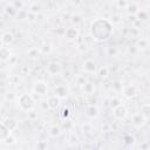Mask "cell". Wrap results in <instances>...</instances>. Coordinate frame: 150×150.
Listing matches in <instances>:
<instances>
[{"label":"cell","instance_id":"1","mask_svg":"<svg viewBox=\"0 0 150 150\" xmlns=\"http://www.w3.org/2000/svg\"><path fill=\"white\" fill-rule=\"evenodd\" d=\"M114 33V25L105 18H96L90 22L89 34L97 42H107Z\"/></svg>","mask_w":150,"mask_h":150},{"label":"cell","instance_id":"2","mask_svg":"<svg viewBox=\"0 0 150 150\" xmlns=\"http://www.w3.org/2000/svg\"><path fill=\"white\" fill-rule=\"evenodd\" d=\"M16 102L19 108L22 111H32L35 108V98L34 95L29 93H22L16 97Z\"/></svg>","mask_w":150,"mask_h":150},{"label":"cell","instance_id":"3","mask_svg":"<svg viewBox=\"0 0 150 150\" xmlns=\"http://www.w3.org/2000/svg\"><path fill=\"white\" fill-rule=\"evenodd\" d=\"M34 95H39V96H46L48 94V84L47 82L42 81V80H39L36 81L34 84H33V88H32Z\"/></svg>","mask_w":150,"mask_h":150},{"label":"cell","instance_id":"4","mask_svg":"<svg viewBox=\"0 0 150 150\" xmlns=\"http://www.w3.org/2000/svg\"><path fill=\"white\" fill-rule=\"evenodd\" d=\"M46 73L50 76H57L62 73V64L59 61H52L46 66Z\"/></svg>","mask_w":150,"mask_h":150},{"label":"cell","instance_id":"5","mask_svg":"<svg viewBox=\"0 0 150 150\" xmlns=\"http://www.w3.org/2000/svg\"><path fill=\"white\" fill-rule=\"evenodd\" d=\"M112 115H114V117H115L116 120H118V121L124 120V118L128 116V108H127V105H124V104H122V103H118L117 105L114 107V109H112Z\"/></svg>","mask_w":150,"mask_h":150},{"label":"cell","instance_id":"6","mask_svg":"<svg viewBox=\"0 0 150 150\" xmlns=\"http://www.w3.org/2000/svg\"><path fill=\"white\" fill-rule=\"evenodd\" d=\"M80 35V29L77 28V26H71V27H68L66 30H64V38L66 40L73 42V41H76L77 38Z\"/></svg>","mask_w":150,"mask_h":150},{"label":"cell","instance_id":"7","mask_svg":"<svg viewBox=\"0 0 150 150\" xmlns=\"http://www.w3.org/2000/svg\"><path fill=\"white\" fill-rule=\"evenodd\" d=\"M97 68L98 67H97L96 62L94 60H91V59H87L82 64V69H83V71L86 74H96L97 73Z\"/></svg>","mask_w":150,"mask_h":150},{"label":"cell","instance_id":"8","mask_svg":"<svg viewBox=\"0 0 150 150\" xmlns=\"http://www.w3.org/2000/svg\"><path fill=\"white\" fill-rule=\"evenodd\" d=\"M122 94L127 98H132L138 95V89L135 84H127L122 87Z\"/></svg>","mask_w":150,"mask_h":150},{"label":"cell","instance_id":"9","mask_svg":"<svg viewBox=\"0 0 150 150\" xmlns=\"http://www.w3.org/2000/svg\"><path fill=\"white\" fill-rule=\"evenodd\" d=\"M69 91H70V90H69V87H68L66 83H62V84L55 86L53 94H55L56 96H59V97L62 100V98H66V97L69 95Z\"/></svg>","mask_w":150,"mask_h":150},{"label":"cell","instance_id":"10","mask_svg":"<svg viewBox=\"0 0 150 150\" xmlns=\"http://www.w3.org/2000/svg\"><path fill=\"white\" fill-rule=\"evenodd\" d=\"M146 120H148V118H146L142 112H137V114H134V115H132V117H131V123H132L134 127L141 128V127H143V125L145 124Z\"/></svg>","mask_w":150,"mask_h":150},{"label":"cell","instance_id":"11","mask_svg":"<svg viewBox=\"0 0 150 150\" xmlns=\"http://www.w3.org/2000/svg\"><path fill=\"white\" fill-rule=\"evenodd\" d=\"M46 101H47V104H48L49 109L55 110V109L60 105V101H61V98H60L59 96H56L55 94H52V95H49V96L47 97Z\"/></svg>","mask_w":150,"mask_h":150},{"label":"cell","instance_id":"12","mask_svg":"<svg viewBox=\"0 0 150 150\" xmlns=\"http://www.w3.org/2000/svg\"><path fill=\"white\" fill-rule=\"evenodd\" d=\"M1 123H4L12 132L18 128V121L14 118V117H2V120H1Z\"/></svg>","mask_w":150,"mask_h":150},{"label":"cell","instance_id":"13","mask_svg":"<svg viewBox=\"0 0 150 150\" xmlns=\"http://www.w3.org/2000/svg\"><path fill=\"white\" fill-rule=\"evenodd\" d=\"M11 57H12V52H11L9 47L2 45L1 49H0V60H1V62H7V61L11 60Z\"/></svg>","mask_w":150,"mask_h":150},{"label":"cell","instance_id":"14","mask_svg":"<svg viewBox=\"0 0 150 150\" xmlns=\"http://www.w3.org/2000/svg\"><path fill=\"white\" fill-rule=\"evenodd\" d=\"M98 114H100V110L94 104H90L86 108V116L89 117V118H96L98 116Z\"/></svg>","mask_w":150,"mask_h":150},{"label":"cell","instance_id":"15","mask_svg":"<svg viewBox=\"0 0 150 150\" xmlns=\"http://www.w3.org/2000/svg\"><path fill=\"white\" fill-rule=\"evenodd\" d=\"M14 41V34L9 30H6L2 33V36H1V43L5 45V46H9L12 42Z\"/></svg>","mask_w":150,"mask_h":150},{"label":"cell","instance_id":"16","mask_svg":"<svg viewBox=\"0 0 150 150\" xmlns=\"http://www.w3.org/2000/svg\"><path fill=\"white\" fill-rule=\"evenodd\" d=\"M96 74L98 75V77L101 80H104V79H107L110 75V69H109L108 66H100L97 68V73Z\"/></svg>","mask_w":150,"mask_h":150},{"label":"cell","instance_id":"17","mask_svg":"<svg viewBox=\"0 0 150 150\" xmlns=\"http://www.w3.org/2000/svg\"><path fill=\"white\" fill-rule=\"evenodd\" d=\"M125 9H127V12H128L129 15H136L139 12L141 8H139V6L136 2H128Z\"/></svg>","mask_w":150,"mask_h":150},{"label":"cell","instance_id":"18","mask_svg":"<svg viewBox=\"0 0 150 150\" xmlns=\"http://www.w3.org/2000/svg\"><path fill=\"white\" fill-rule=\"evenodd\" d=\"M48 135L50 136V137H59L60 135H61V132H62V129L59 127V125H56V124H53V125H50V127H48Z\"/></svg>","mask_w":150,"mask_h":150},{"label":"cell","instance_id":"19","mask_svg":"<svg viewBox=\"0 0 150 150\" xmlns=\"http://www.w3.org/2000/svg\"><path fill=\"white\" fill-rule=\"evenodd\" d=\"M82 90H83V93H86V94H88V95H91V94H94V91H95V84H94L93 82L87 81V82L82 86Z\"/></svg>","mask_w":150,"mask_h":150},{"label":"cell","instance_id":"20","mask_svg":"<svg viewBox=\"0 0 150 150\" xmlns=\"http://www.w3.org/2000/svg\"><path fill=\"white\" fill-rule=\"evenodd\" d=\"M12 134V131L4 124V123H1L0 124V141H4L6 137H8L9 135Z\"/></svg>","mask_w":150,"mask_h":150},{"label":"cell","instance_id":"21","mask_svg":"<svg viewBox=\"0 0 150 150\" xmlns=\"http://www.w3.org/2000/svg\"><path fill=\"white\" fill-rule=\"evenodd\" d=\"M27 55H28V57L35 60V59H38L41 55V53H40V50H39L38 47H32V48H29L27 50Z\"/></svg>","mask_w":150,"mask_h":150},{"label":"cell","instance_id":"22","mask_svg":"<svg viewBox=\"0 0 150 150\" xmlns=\"http://www.w3.org/2000/svg\"><path fill=\"white\" fill-rule=\"evenodd\" d=\"M38 48H39L41 55H46V54H49V53L52 52V46H50L48 42H43V43L40 45Z\"/></svg>","mask_w":150,"mask_h":150},{"label":"cell","instance_id":"23","mask_svg":"<svg viewBox=\"0 0 150 150\" xmlns=\"http://www.w3.org/2000/svg\"><path fill=\"white\" fill-rule=\"evenodd\" d=\"M123 143L127 145V146H132L134 144H135V142H136V139H135V137L134 136H131L130 134H125V135H123Z\"/></svg>","mask_w":150,"mask_h":150},{"label":"cell","instance_id":"24","mask_svg":"<svg viewBox=\"0 0 150 150\" xmlns=\"http://www.w3.org/2000/svg\"><path fill=\"white\" fill-rule=\"evenodd\" d=\"M41 11H42V7L38 4V2H34V4H32L30 6H29V9H28V12L29 13H32V14H39V13H41Z\"/></svg>","mask_w":150,"mask_h":150},{"label":"cell","instance_id":"25","mask_svg":"<svg viewBox=\"0 0 150 150\" xmlns=\"http://www.w3.org/2000/svg\"><path fill=\"white\" fill-rule=\"evenodd\" d=\"M5 12H6L9 16H16L18 9L14 7V5H13V4H8V5L5 7Z\"/></svg>","mask_w":150,"mask_h":150},{"label":"cell","instance_id":"26","mask_svg":"<svg viewBox=\"0 0 150 150\" xmlns=\"http://www.w3.org/2000/svg\"><path fill=\"white\" fill-rule=\"evenodd\" d=\"M1 143L5 144V145H13V144L16 143V137L13 134H11L8 137H6L4 141H1Z\"/></svg>","mask_w":150,"mask_h":150},{"label":"cell","instance_id":"27","mask_svg":"<svg viewBox=\"0 0 150 150\" xmlns=\"http://www.w3.org/2000/svg\"><path fill=\"white\" fill-rule=\"evenodd\" d=\"M28 13H29V12L25 11L23 8H22V9H19V11H18V13H16V18H18L19 20H25V19H28Z\"/></svg>","mask_w":150,"mask_h":150},{"label":"cell","instance_id":"28","mask_svg":"<svg viewBox=\"0 0 150 150\" xmlns=\"http://www.w3.org/2000/svg\"><path fill=\"white\" fill-rule=\"evenodd\" d=\"M137 15V19L138 20H146L148 19V12H145V11H142V9H139V12L136 14Z\"/></svg>","mask_w":150,"mask_h":150},{"label":"cell","instance_id":"29","mask_svg":"<svg viewBox=\"0 0 150 150\" xmlns=\"http://www.w3.org/2000/svg\"><path fill=\"white\" fill-rule=\"evenodd\" d=\"M146 45H148V41H146V40H143V39H141V40L138 41V43H137V46H138L139 48H141V46H142V48H145Z\"/></svg>","mask_w":150,"mask_h":150},{"label":"cell","instance_id":"30","mask_svg":"<svg viewBox=\"0 0 150 150\" xmlns=\"http://www.w3.org/2000/svg\"><path fill=\"white\" fill-rule=\"evenodd\" d=\"M71 22H74V23H79V22H81V19H80V16L79 15H73L71 16Z\"/></svg>","mask_w":150,"mask_h":150},{"label":"cell","instance_id":"31","mask_svg":"<svg viewBox=\"0 0 150 150\" xmlns=\"http://www.w3.org/2000/svg\"><path fill=\"white\" fill-rule=\"evenodd\" d=\"M82 130L88 132V131H91V124H83L82 125Z\"/></svg>","mask_w":150,"mask_h":150},{"label":"cell","instance_id":"32","mask_svg":"<svg viewBox=\"0 0 150 150\" xmlns=\"http://www.w3.org/2000/svg\"><path fill=\"white\" fill-rule=\"evenodd\" d=\"M116 1H117L118 7H127V5H128V2L125 0H116Z\"/></svg>","mask_w":150,"mask_h":150},{"label":"cell","instance_id":"33","mask_svg":"<svg viewBox=\"0 0 150 150\" xmlns=\"http://www.w3.org/2000/svg\"><path fill=\"white\" fill-rule=\"evenodd\" d=\"M63 116L64 117H68L69 116V110L68 109H63Z\"/></svg>","mask_w":150,"mask_h":150},{"label":"cell","instance_id":"34","mask_svg":"<svg viewBox=\"0 0 150 150\" xmlns=\"http://www.w3.org/2000/svg\"><path fill=\"white\" fill-rule=\"evenodd\" d=\"M149 105H150V103H149Z\"/></svg>","mask_w":150,"mask_h":150}]
</instances>
